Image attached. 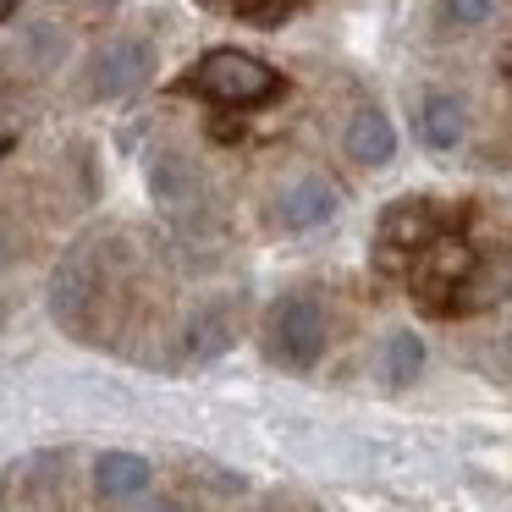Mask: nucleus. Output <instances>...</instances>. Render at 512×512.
<instances>
[{"label":"nucleus","mask_w":512,"mask_h":512,"mask_svg":"<svg viewBox=\"0 0 512 512\" xmlns=\"http://www.w3.org/2000/svg\"><path fill=\"white\" fill-rule=\"evenodd\" d=\"M336 210H342V193H336L331 177H320V171H309V177H292L287 188L270 199V226L276 232H314V226L336 221Z\"/></svg>","instance_id":"5"},{"label":"nucleus","mask_w":512,"mask_h":512,"mask_svg":"<svg viewBox=\"0 0 512 512\" xmlns=\"http://www.w3.org/2000/svg\"><path fill=\"white\" fill-rule=\"evenodd\" d=\"M325 342H331V314H325V303L314 298V292H287V298H276V309H270V320H265V347L281 369H314L325 353Z\"/></svg>","instance_id":"2"},{"label":"nucleus","mask_w":512,"mask_h":512,"mask_svg":"<svg viewBox=\"0 0 512 512\" xmlns=\"http://www.w3.org/2000/svg\"><path fill=\"white\" fill-rule=\"evenodd\" d=\"M501 353H507V369H512V331L501 336Z\"/></svg>","instance_id":"19"},{"label":"nucleus","mask_w":512,"mask_h":512,"mask_svg":"<svg viewBox=\"0 0 512 512\" xmlns=\"http://www.w3.org/2000/svg\"><path fill=\"white\" fill-rule=\"evenodd\" d=\"M342 149H347L353 166H369V171L391 166V160H397V122H391L380 105H358L342 127Z\"/></svg>","instance_id":"9"},{"label":"nucleus","mask_w":512,"mask_h":512,"mask_svg":"<svg viewBox=\"0 0 512 512\" xmlns=\"http://www.w3.org/2000/svg\"><path fill=\"white\" fill-rule=\"evenodd\" d=\"M12 265V243H6V232H0V270Z\"/></svg>","instance_id":"17"},{"label":"nucleus","mask_w":512,"mask_h":512,"mask_svg":"<svg viewBox=\"0 0 512 512\" xmlns=\"http://www.w3.org/2000/svg\"><path fill=\"white\" fill-rule=\"evenodd\" d=\"M94 298H100V270H94V254H89V248H72V254L56 265V276H50V309H56L61 325L83 331V325H89V303Z\"/></svg>","instance_id":"7"},{"label":"nucleus","mask_w":512,"mask_h":512,"mask_svg":"<svg viewBox=\"0 0 512 512\" xmlns=\"http://www.w3.org/2000/svg\"><path fill=\"white\" fill-rule=\"evenodd\" d=\"M94 6H116V0H94Z\"/></svg>","instance_id":"20"},{"label":"nucleus","mask_w":512,"mask_h":512,"mask_svg":"<svg viewBox=\"0 0 512 512\" xmlns=\"http://www.w3.org/2000/svg\"><path fill=\"white\" fill-rule=\"evenodd\" d=\"M413 133H419V144L430 149V155H452V149L468 138V105H463V94H452V89L424 94V100L413 105Z\"/></svg>","instance_id":"8"},{"label":"nucleus","mask_w":512,"mask_h":512,"mask_svg":"<svg viewBox=\"0 0 512 512\" xmlns=\"http://www.w3.org/2000/svg\"><path fill=\"white\" fill-rule=\"evenodd\" d=\"M501 72H507V78H512V45L501 50Z\"/></svg>","instance_id":"18"},{"label":"nucleus","mask_w":512,"mask_h":512,"mask_svg":"<svg viewBox=\"0 0 512 512\" xmlns=\"http://www.w3.org/2000/svg\"><path fill=\"white\" fill-rule=\"evenodd\" d=\"M474 248L463 243L457 232H441L430 248H419L413 254V292H419L424 309H452L457 287L468 281V270H474Z\"/></svg>","instance_id":"3"},{"label":"nucleus","mask_w":512,"mask_h":512,"mask_svg":"<svg viewBox=\"0 0 512 512\" xmlns=\"http://www.w3.org/2000/svg\"><path fill=\"white\" fill-rule=\"evenodd\" d=\"M292 6H298V0H237V12L254 17V23H281Z\"/></svg>","instance_id":"15"},{"label":"nucleus","mask_w":512,"mask_h":512,"mask_svg":"<svg viewBox=\"0 0 512 512\" xmlns=\"http://www.w3.org/2000/svg\"><path fill=\"white\" fill-rule=\"evenodd\" d=\"M149 479H155V468L138 452H105L100 463H94V490H100L105 501H138L149 490Z\"/></svg>","instance_id":"11"},{"label":"nucleus","mask_w":512,"mask_h":512,"mask_svg":"<svg viewBox=\"0 0 512 512\" xmlns=\"http://www.w3.org/2000/svg\"><path fill=\"white\" fill-rule=\"evenodd\" d=\"M133 512H182V501H171V496H138Z\"/></svg>","instance_id":"16"},{"label":"nucleus","mask_w":512,"mask_h":512,"mask_svg":"<svg viewBox=\"0 0 512 512\" xmlns=\"http://www.w3.org/2000/svg\"><path fill=\"white\" fill-rule=\"evenodd\" d=\"M380 375H386V386H413V380L424 375V336L413 331H386V342H380Z\"/></svg>","instance_id":"12"},{"label":"nucleus","mask_w":512,"mask_h":512,"mask_svg":"<svg viewBox=\"0 0 512 512\" xmlns=\"http://www.w3.org/2000/svg\"><path fill=\"white\" fill-rule=\"evenodd\" d=\"M0 155H6V133H0Z\"/></svg>","instance_id":"21"},{"label":"nucleus","mask_w":512,"mask_h":512,"mask_svg":"<svg viewBox=\"0 0 512 512\" xmlns=\"http://www.w3.org/2000/svg\"><path fill=\"white\" fill-rule=\"evenodd\" d=\"M188 94H204L215 105H232V111H248V105H270L281 94V72L270 61L248 56V50H210L199 67L182 78Z\"/></svg>","instance_id":"1"},{"label":"nucleus","mask_w":512,"mask_h":512,"mask_svg":"<svg viewBox=\"0 0 512 512\" xmlns=\"http://www.w3.org/2000/svg\"><path fill=\"white\" fill-rule=\"evenodd\" d=\"M441 232H446V221L430 199H397L380 215V243L375 248H380L386 265H402V259H413L419 248H430Z\"/></svg>","instance_id":"6"},{"label":"nucleus","mask_w":512,"mask_h":512,"mask_svg":"<svg viewBox=\"0 0 512 512\" xmlns=\"http://www.w3.org/2000/svg\"><path fill=\"white\" fill-rule=\"evenodd\" d=\"M155 72V45L149 39H105L89 56V94L94 100H127Z\"/></svg>","instance_id":"4"},{"label":"nucleus","mask_w":512,"mask_h":512,"mask_svg":"<svg viewBox=\"0 0 512 512\" xmlns=\"http://www.w3.org/2000/svg\"><path fill=\"white\" fill-rule=\"evenodd\" d=\"M435 12L452 28H485L490 17L501 12V0H435Z\"/></svg>","instance_id":"13"},{"label":"nucleus","mask_w":512,"mask_h":512,"mask_svg":"<svg viewBox=\"0 0 512 512\" xmlns=\"http://www.w3.org/2000/svg\"><path fill=\"white\" fill-rule=\"evenodd\" d=\"M226 342H232V325H226V314H204V320H193V331H188V347H193V358H210V353H221Z\"/></svg>","instance_id":"14"},{"label":"nucleus","mask_w":512,"mask_h":512,"mask_svg":"<svg viewBox=\"0 0 512 512\" xmlns=\"http://www.w3.org/2000/svg\"><path fill=\"white\" fill-rule=\"evenodd\" d=\"M144 177H149V193H155L160 210L182 215V210H193V204H199V171H193L188 160L177 155V149H160V155H149Z\"/></svg>","instance_id":"10"}]
</instances>
